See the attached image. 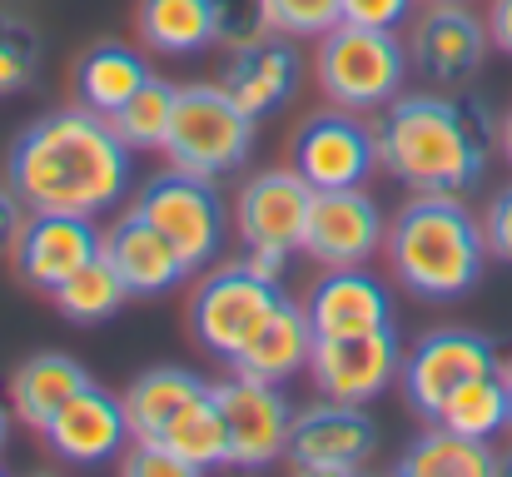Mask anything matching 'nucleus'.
<instances>
[{
    "instance_id": "nucleus-1",
    "label": "nucleus",
    "mask_w": 512,
    "mask_h": 477,
    "mask_svg": "<svg viewBox=\"0 0 512 477\" xmlns=\"http://www.w3.org/2000/svg\"><path fill=\"white\" fill-rule=\"evenodd\" d=\"M130 155L135 150L115 135V125L100 110L65 105L20 130L5 159V184L25 209L95 219L130 194L135 184Z\"/></svg>"
},
{
    "instance_id": "nucleus-2",
    "label": "nucleus",
    "mask_w": 512,
    "mask_h": 477,
    "mask_svg": "<svg viewBox=\"0 0 512 477\" xmlns=\"http://www.w3.org/2000/svg\"><path fill=\"white\" fill-rule=\"evenodd\" d=\"M378 169H388L413 194H468L483 184L498 125L473 95H398L383 105Z\"/></svg>"
},
{
    "instance_id": "nucleus-3",
    "label": "nucleus",
    "mask_w": 512,
    "mask_h": 477,
    "mask_svg": "<svg viewBox=\"0 0 512 477\" xmlns=\"http://www.w3.org/2000/svg\"><path fill=\"white\" fill-rule=\"evenodd\" d=\"M383 254L393 264V279L428 304H453L473 294L483 264L493 259L483 224L473 219L463 194H413L393 214L383 234Z\"/></svg>"
},
{
    "instance_id": "nucleus-4",
    "label": "nucleus",
    "mask_w": 512,
    "mask_h": 477,
    "mask_svg": "<svg viewBox=\"0 0 512 477\" xmlns=\"http://www.w3.org/2000/svg\"><path fill=\"white\" fill-rule=\"evenodd\" d=\"M408 45L398 40V30H373V25H353L339 20L334 30L319 35V60L314 75L324 85V95L343 110H383L388 100L403 95L408 80Z\"/></svg>"
},
{
    "instance_id": "nucleus-5",
    "label": "nucleus",
    "mask_w": 512,
    "mask_h": 477,
    "mask_svg": "<svg viewBox=\"0 0 512 477\" xmlns=\"http://www.w3.org/2000/svg\"><path fill=\"white\" fill-rule=\"evenodd\" d=\"M254 115L234 105V95L224 85H179L174 100V120L165 135V150L174 169L184 174H204V179H224L229 169H239L254 150Z\"/></svg>"
},
{
    "instance_id": "nucleus-6",
    "label": "nucleus",
    "mask_w": 512,
    "mask_h": 477,
    "mask_svg": "<svg viewBox=\"0 0 512 477\" xmlns=\"http://www.w3.org/2000/svg\"><path fill=\"white\" fill-rule=\"evenodd\" d=\"M135 214H145L174 249L179 259L189 264V274H204L224 239H229V209H224V194L214 189V179L204 174H184V169H160L150 174L140 189H135Z\"/></svg>"
},
{
    "instance_id": "nucleus-7",
    "label": "nucleus",
    "mask_w": 512,
    "mask_h": 477,
    "mask_svg": "<svg viewBox=\"0 0 512 477\" xmlns=\"http://www.w3.org/2000/svg\"><path fill=\"white\" fill-rule=\"evenodd\" d=\"M279 304V284L254 274L244 259L239 264H219L204 274V284L194 289V304H189V328H194V343L214 358H234L254 328L269 318V309Z\"/></svg>"
},
{
    "instance_id": "nucleus-8",
    "label": "nucleus",
    "mask_w": 512,
    "mask_h": 477,
    "mask_svg": "<svg viewBox=\"0 0 512 477\" xmlns=\"http://www.w3.org/2000/svg\"><path fill=\"white\" fill-rule=\"evenodd\" d=\"M398 368H403V343H398L393 323L363 328V333H319L314 353H309V378H314L319 398L358 403V408H368L378 393H388Z\"/></svg>"
},
{
    "instance_id": "nucleus-9",
    "label": "nucleus",
    "mask_w": 512,
    "mask_h": 477,
    "mask_svg": "<svg viewBox=\"0 0 512 477\" xmlns=\"http://www.w3.org/2000/svg\"><path fill=\"white\" fill-rule=\"evenodd\" d=\"M214 403H219L224 433H229V468L259 473L289 453L294 403L279 393V383L229 373L224 383H214Z\"/></svg>"
},
{
    "instance_id": "nucleus-10",
    "label": "nucleus",
    "mask_w": 512,
    "mask_h": 477,
    "mask_svg": "<svg viewBox=\"0 0 512 477\" xmlns=\"http://www.w3.org/2000/svg\"><path fill=\"white\" fill-rule=\"evenodd\" d=\"M493 50L488 20L468 10V0H428L408 35V65L433 90H463Z\"/></svg>"
},
{
    "instance_id": "nucleus-11",
    "label": "nucleus",
    "mask_w": 512,
    "mask_h": 477,
    "mask_svg": "<svg viewBox=\"0 0 512 477\" xmlns=\"http://www.w3.org/2000/svg\"><path fill=\"white\" fill-rule=\"evenodd\" d=\"M503 358H498V343L473 333V328H433L423 333L408 353H403V393L408 403L423 413V418H438V408L468 383V378H483V373H498Z\"/></svg>"
},
{
    "instance_id": "nucleus-12",
    "label": "nucleus",
    "mask_w": 512,
    "mask_h": 477,
    "mask_svg": "<svg viewBox=\"0 0 512 477\" xmlns=\"http://www.w3.org/2000/svg\"><path fill=\"white\" fill-rule=\"evenodd\" d=\"M378 448V423L358 403H334L319 398L314 408L294 413L289 428V468L309 477H348L358 473Z\"/></svg>"
},
{
    "instance_id": "nucleus-13",
    "label": "nucleus",
    "mask_w": 512,
    "mask_h": 477,
    "mask_svg": "<svg viewBox=\"0 0 512 477\" xmlns=\"http://www.w3.org/2000/svg\"><path fill=\"white\" fill-rule=\"evenodd\" d=\"M289 164L314 184V189H348L363 184L378 169V135L358 110H319L294 130Z\"/></svg>"
},
{
    "instance_id": "nucleus-14",
    "label": "nucleus",
    "mask_w": 512,
    "mask_h": 477,
    "mask_svg": "<svg viewBox=\"0 0 512 477\" xmlns=\"http://www.w3.org/2000/svg\"><path fill=\"white\" fill-rule=\"evenodd\" d=\"M15 274L35 294H55L70 274H80L90 259H100V229L90 214H45L25 209V224L15 234Z\"/></svg>"
},
{
    "instance_id": "nucleus-15",
    "label": "nucleus",
    "mask_w": 512,
    "mask_h": 477,
    "mask_svg": "<svg viewBox=\"0 0 512 477\" xmlns=\"http://www.w3.org/2000/svg\"><path fill=\"white\" fill-rule=\"evenodd\" d=\"M309 209H314V184L289 164L279 169H259L254 179H244L239 199H234V229L249 249H304V229H309Z\"/></svg>"
},
{
    "instance_id": "nucleus-16",
    "label": "nucleus",
    "mask_w": 512,
    "mask_h": 477,
    "mask_svg": "<svg viewBox=\"0 0 512 477\" xmlns=\"http://www.w3.org/2000/svg\"><path fill=\"white\" fill-rule=\"evenodd\" d=\"M383 209L363 194V184L348 189H314L309 229H304V254L319 259L324 269H348L368 264L383 249Z\"/></svg>"
},
{
    "instance_id": "nucleus-17",
    "label": "nucleus",
    "mask_w": 512,
    "mask_h": 477,
    "mask_svg": "<svg viewBox=\"0 0 512 477\" xmlns=\"http://www.w3.org/2000/svg\"><path fill=\"white\" fill-rule=\"evenodd\" d=\"M45 448L60 458V463H75V468H100L110 458L125 453L130 443V423H125V403L115 393H105L100 383H85L75 398H65L55 408V418L45 423Z\"/></svg>"
},
{
    "instance_id": "nucleus-18",
    "label": "nucleus",
    "mask_w": 512,
    "mask_h": 477,
    "mask_svg": "<svg viewBox=\"0 0 512 477\" xmlns=\"http://www.w3.org/2000/svg\"><path fill=\"white\" fill-rule=\"evenodd\" d=\"M100 254L120 274V284L130 289V299L170 294V289H179L189 279V264L179 259V249L145 214H135V209H125L120 219H110L100 229Z\"/></svg>"
},
{
    "instance_id": "nucleus-19",
    "label": "nucleus",
    "mask_w": 512,
    "mask_h": 477,
    "mask_svg": "<svg viewBox=\"0 0 512 477\" xmlns=\"http://www.w3.org/2000/svg\"><path fill=\"white\" fill-rule=\"evenodd\" d=\"M299 80H304V60H299V50L289 45V35H279V30L264 35V40H254V45L229 50L224 75H219V85L234 95V105L249 110L254 120L284 110V105L294 100Z\"/></svg>"
},
{
    "instance_id": "nucleus-20",
    "label": "nucleus",
    "mask_w": 512,
    "mask_h": 477,
    "mask_svg": "<svg viewBox=\"0 0 512 477\" xmlns=\"http://www.w3.org/2000/svg\"><path fill=\"white\" fill-rule=\"evenodd\" d=\"M314 338H319V333H314L309 309L279 294V304L254 328V338L229 358V368L244 373V378H264V383H289L299 368H309Z\"/></svg>"
},
{
    "instance_id": "nucleus-21",
    "label": "nucleus",
    "mask_w": 512,
    "mask_h": 477,
    "mask_svg": "<svg viewBox=\"0 0 512 477\" xmlns=\"http://www.w3.org/2000/svg\"><path fill=\"white\" fill-rule=\"evenodd\" d=\"M309 318H314V333H363V328H383L393 323V299L388 289L363 269V264H348V269H329L314 294H309Z\"/></svg>"
},
{
    "instance_id": "nucleus-22",
    "label": "nucleus",
    "mask_w": 512,
    "mask_h": 477,
    "mask_svg": "<svg viewBox=\"0 0 512 477\" xmlns=\"http://www.w3.org/2000/svg\"><path fill=\"white\" fill-rule=\"evenodd\" d=\"M85 383H95V378L85 373L80 358H70V353H30L10 373V413L30 433H45V423L55 418V408L65 398H75Z\"/></svg>"
},
{
    "instance_id": "nucleus-23",
    "label": "nucleus",
    "mask_w": 512,
    "mask_h": 477,
    "mask_svg": "<svg viewBox=\"0 0 512 477\" xmlns=\"http://www.w3.org/2000/svg\"><path fill=\"white\" fill-rule=\"evenodd\" d=\"M393 473H403V477H493V473H503V453H498L488 438H468V433H453V428L433 423L428 433H418V438L398 453Z\"/></svg>"
},
{
    "instance_id": "nucleus-24",
    "label": "nucleus",
    "mask_w": 512,
    "mask_h": 477,
    "mask_svg": "<svg viewBox=\"0 0 512 477\" xmlns=\"http://www.w3.org/2000/svg\"><path fill=\"white\" fill-rule=\"evenodd\" d=\"M209 393V383L189 368H145L130 388H125V423H130V438H165L174 418L199 398Z\"/></svg>"
},
{
    "instance_id": "nucleus-25",
    "label": "nucleus",
    "mask_w": 512,
    "mask_h": 477,
    "mask_svg": "<svg viewBox=\"0 0 512 477\" xmlns=\"http://www.w3.org/2000/svg\"><path fill=\"white\" fill-rule=\"evenodd\" d=\"M145 80H150L145 55L130 50V45H120V40H100L75 65V95H80V105H90L100 115H115Z\"/></svg>"
},
{
    "instance_id": "nucleus-26",
    "label": "nucleus",
    "mask_w": 512,
    "mask_h": 477,
    "mask_svg": "<svg viewBox=\"0 0 512 477\" xmlns=\"http://www.w3.org/2000/svg\"><path fill=\"white\" fill-rule=\"evenodd\" d=\"M135 30L155 55H199L204 45H214L209 0H140Z\"/></svg>"
},
{
    "instance_id": "nucleus-27",
    "label": "nucleus",
    "mask_w": 512,
    "mask_h": 477,
    "mask_svg": "<svg viewBox=\"0 0 512 477\" xmlns=\"http://www.w3.org/2000/svg\"><path fill=\"white\" fill-rule=\"evenodd\" d=\"M160 443L174 448V453L194 468V477L214 473V468H229V433H224V413H219V403H214V383H209V393H199V398L174 418Z\"/></svg>"
},
{
    "instance_id": "nucleus-28",
    "label": "nucleus",
    "mask_w": 512,
    "mask_h": 477,
    "mask_svg": "<svg viewBox=\"0 0 512 477\" xmlns=\"http://www.w3.org/2000/svg\"><path fill=\"white\" fill-rule=\"evenodd\" d=\"M443 428L453 433H468V438H498L503 428H512V408H508V388H503V373H483V378H468L443 408L438 418Z\"/></svg>"
},
{
    "instance_id": "nucleus-29",
    "label": "nucleus",
    "mask_w": 512,
    "mask_h": 477,
    "mask_svg": "<svg viewBox=\"0 0 512 477\" xmlns=\"http://www.w3.org/2000/svg\"><path fill=\"white\" fill-rule=\"evenodd\" d=\"M174 100H179V85L150 75V80H145L115 115H105V120L115 125V135H120L135 155L165 150V135H170V120H174Z\"/></svg>"
},
{
    "instance_id": "nucleus-30",
    "label": "nucleus",
    "mask_w": 512,
    "mask_h": 477,
    "mask_svg": "<svg viewBox=\"0 0 512 477\" xmlns=\"http://www.w3.org/2000/svg\"><path fill=\"white\" fill-rule=\"evenodd\" d=\"M125 299H130V289L120 284V274L105 264V254L100 259H90L80 274H70L55 294H50V304L60 309V314L70 318V323H105V318H115L125 309Z\"/></svg>"
},
{
    "instance_id": "nucleus-31",
    "label": "nucleus",
    "mask_w": 512,
    "mask_h": 477,
    "mask_svg": "<svg viewBox=\"0 0 512 477\" xmlns=\"http://www.w3.org/2000/svg\"><path fill=\"white\" fill-rule=\"evenodd\" d=\"M40 75V35L30 20L0 10V95L30 90Z\"/></svg>"
},
{
    "instance_id": "nucleus-32",
    "label": "nucleus",
    "mask_w": 512,
    "mask_h": 477,
    "mask_svg": "<svg viewBox=\"0 0 512 477\" xmlns=\"http://www.w3.org/2000/svg\"><path fill=\"white\" fill-rule=\"evenodd\" d=\"M209 20H214V45H224V50L274 35L269 0H209Z\"/></svg>"
},
{
    "instance_id": "nucleus-33",
    "label": "nucleus",
    "mask_w": 512,
    "mask_h": 477,
    "mask_svg": "<svg viewBox=\"0 0 512 477\" xmlns=\"http://www.w3.org/2000/svg\"><path fill=\"white\" fill-rule=\"evenodd\" d=\"M269 20L289 40H319L343 20V0H269Z\"/></svg>"
},
{
    "instance_id": "nucleus-34",
    "label": "nucleus",
    "mask_w": 512,
    "mask_h": 477,
    "mask_svg": "<svg viewBox=\"0 0 512 477\" xmlns=\"http://www.w3.org/2000/svg\"><path fill=\"white\" fill-rule=\"evenodd\" d=\"M120 468L130 477H194V468H189L174 448H165L160 438H130Z\"/></svg>"
},
{
    "instance_id": "nucleus-35",
    "label": "nucleus",
    "mask_w": 512,
    "mask_h": 477,
    "mask_svg": "<svg viewBox=\"0 0 512 477\" xmlns=\"http://www.w3.org/2000/svg\"><path fill=\"white\" fill-rule=\"evenodd\" d=\"M483 239H488V254L512 264V184L493 194V204L483 209Z\"/></svg>"
},
{
    "instance_id": "nucleus-36",
    "label": "nucleus",
    "mask_w": 512,
    "mask_h": 477,
    "mask_svg": "<svg viewBox=\"0 0 512 477\" xmlns=\"http://www.w3.org/2000/svg\"><path fill=\"white\" fill-rule=\"evenodd\" d=\"M413 15V0H343V20L373 25V30H398Z\"/></svg>"
},
{
    "instance_id": "nucleus-37",
    "label": "nucleus",
    "mask_w": 512,
    "mask_h": 477,
    "mask_svg": "<svg viewBox=\"0 0 512 477\" xmlns=\"http://www.w3.org/2000/svg\"><path fill=\"white\" fill-rule=\"evenodd\" d=\"M20 224H25V204H20V199H15V189L5 184V189H0V254H10V249H15Z\"/></svg>"
},
{
    "instance_id": "nucleus-38",
    "label": "nucleus",
    "mask_w": 512,
    "mask_h": 477,
    "mask_svg": "<svg viewBox=\"0 0 512 477\" xmlns=\"http://www.w3.org/2000/svg\"><path fill=\"white\" fill-rule=\"evenodd\" d=\"M488 35H493V45L512 55V0H493L488 5Z\"/></svg>"
},
{
    "instance_id": "nucleus-39",
    "label": "nucleus",
    "mask_w": 512,
    "mask_h": 477,
    "mask_svg": "<svg viewBox=\"0 0 512 477\" xmlns=\"http://www.w3.org/2000/svg\"><path fill=\"white\" fill-rule=\"evenodd\" d=\"M244 264H249L254 274H264V279H274V284H279V279H284V269H289V254H284V249H249V254H244Z\"/></svg>"
},
{
    "instance_id": "nucleus-40",
    "label": "nucleus",
    "mask_w": 512,
    "mask_h": 477,
    "mask_svg": "<svg viewBox=\"0 0 512 477\" xmlns=\"http://www.w3.org/2000/svg\"><path fill=\"white\" fill-rule=\"evenodd\" d=\"M498 145H503V159L512 164V110L503 115V125H498Z\"/></svg>"
},
{
    "instance_id": "nucleus-41",
    "label": "nucleus",
    "mask_w": 512,
    "mask_h": 477,
    "mask_svg": "<svg viewBox=\"0 0 512 477\" xmlns=\"http://www.w3.org/2000/svg\"><path fill=\"white\" fill-rule=\"evenodd\" d=\"M5 443H10V408L0 403V453H5Z\"/></svg>"
},
{
    "instance_id": "nucleus-42",
    "label": "nucleus",
    "mask_w": 512,
    "mask_h": 477,
    "mask_svg": "<svg viewBox=\"0 0 512 477\" xmlns=\"http://www.w3.org/2000/svg\"><path fill=\"white\" fill-rule=\"evenodd\" d=\"M498 373H503V388H508V408H512V358L503 363V368H498Z\"/></svg>"
},
{
    "instance_id": "nucleus-43",
    "label": "nucleus",
    "mask_w": 512,
    "mask_h": 477,
    "mask_svg": "<svg viewBox=\"0 0 512 477\" xmlns=\"http://www.w3.org/2000/svg\"><path fill=\"white\" fill-rule=\"evenodd\" d=\"M503 473H512V448H508V453H503Z\"/></svg>"
}]
</instances>
